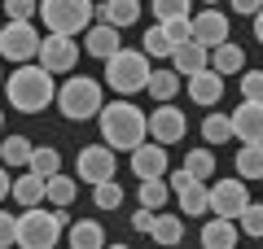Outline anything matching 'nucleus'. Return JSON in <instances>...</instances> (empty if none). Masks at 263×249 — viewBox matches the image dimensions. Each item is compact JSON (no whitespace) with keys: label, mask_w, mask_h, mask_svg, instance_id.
Wrapping results in <instances>:
<instances>
[{"label":"nucleus","mask_w":263,"mask_h":249,"mask_svg":"<svg viewBox=\"0 0 263 249\" xmlns=\"http://www.w3.org/2000/svg\"><path fill=\"white\" fill-rule=\"evenodd\" d=\"M97 122H101V144H110L114 153H119V149L132 153L141 140H149V114H145L141 105H132L127 96L101 105V110H97Z\"/></svg>","instance_id":"f257e3e1"},{"label":"nucleus","mask_w":263,"mask_h":249,"mask_svg":"<svg viewBox=\"0 0 263 249\" xmlns=\"http://www.w3.org/2000/svg\"><path fill=\"white\" fill-rule=\"evenodd\" d=\"M0 88H5V96H9V105L18 114H40L44 105H53V96H57L53 74H48L40 61H22Z\"/></svg>","instance_id":"f03ea898"},{"label":"nucleus","mask_w":263,"mask_h":249,"mask_svg":"<svg viewBox=\"0 0 263 249\" xmlns=\"http://www.w3.org/2000/svg\"><path fill=\"white\" fill-rule=\"evenodd\" d=\"M62 227H66V210L27 205L18 214V227H13V245L18 249H53L62 240Z\"/></svg>","instance_id":"7ed1b4c3"},{"label":"nucleus","mask_w":263,"mask_h":249,"mask_svg":"<svg viewBox=\"0 0 263 249\" xmlns=\"http://www.w3.org/2000/svg\"><path fill=\"white\" fill-rule=\"evenodd\" d=\"M57 110H62V118H70V122H88V118H97V110L105 105V96H101V83L92 79V74H70V79L57 88Z\"/></svg>","instance_id":"20e7f679"},{"label":"nucleus","mask_w":263,"mask_h":249,"mask_svg":"<svg viewBox=\"0 0 263 249\" xmlns=\"http://www.w3.org/2000/svg\"><path fill=\"white\" fill-rule=\"evenodd\" d=\"M149 57L141 48H119V53L105 57V83H110L119 96H136L145 92V83H149Z\"/></svg>","instance_id":"39448f33"},{"label":"nucleus","mask_w":263,"mask_h":249,"mask_svg":"<svg viewBox=\"0 0 263 249\" xmlns=\"http://www.w3.org/2000/svg\"><path fill=\"white\" fill-rule=\"evenodd\" d=\"M35 18H44L48 35H84L97 18V5L92 0H40Z\"/></svg>","instance_id":"423d86ee"},{"label":"nucleus","mask_w":263,"mask_h":249,"mask_svg":"<svg viewBox=\"0 0 263 249\" xmlns=\"http://www.w3.org/2000/svg\"><path fill=\"white\" fill-rule=\"evenodd\" d=\"M40 39H44V35H40L35 22H5V27H0V57H5V61H13V66L35 61Z\"/></svg>","instance_id":"0eeeda50"},{"label":"nucleus","mask_w":263,"mask_h":249,"mask_svg":"<svg viewBox=\"0 0 263 249\" xmlns=\"http://www.w3.org/2000/svg\"><path fill=\"white\" fill-rule=\"evenodd\" d=\"M35 57L48 74H70L79 66V39L75 35H44Z\"/></svg>","instance_id":"6e6552de"},{"label":"nucleus","mask_w":263,"mask_h":249,"mask_svg":"<svg viewBox=\"0 0 263 249\" xmlns=\"http://www.w3.org/2000/svg\"><path fill=\"white\" fill-rule=\"evenodd\" d=\"M250 193H246V179H219V184H206V210L215 219H237L246 210Z\"/></svg>","instance_id":"1a4fd4ad"},{"label":"nucleus","mask_w":263,"mask_h":249,"mask_svg":"<svg viewBox=\"0 0 263 249\" xmlns=\"http://www.w3.org/2000/svg\"><path fill=\"white\" fill-rule=\"evenodd\" d=\"M114 171H119V162H114V149H110V144H88V149H79V157H75V179H84V184H101V179H114Z\"/></svg>","instance_id":"9d476101"},{"label":"nucleus","mask_w":263,"mask_h":249,"mask_svg":"<svg viewBox=\"0 0 263 249\" xmlns=\"http://www.w3.org/2000/svg\"><path fill=\"white\" fill-rule=\"evenodd\" d=\"M184 136H189L184 110H176L171 101H158V110L149 114V140H158V144H180Z\"/></svg>","instance_id":"9b49d317"},{"label":"nucleus","mask_w":263,"mask_h":249,"mask_svg":"<svg viewBox=\"0 0 263 249\" xmlns=\"http://www.w3.org/2000/svg\"><path fill=\"white\" fill-rule=\"evenodd\" d=\"M171 193H176V201H180V214H206V179H193V175H184V171H171Z\"/></svg>","instance_id":"f8f14e48"},{"label":"nucleus","mask_w":263,"mask_h":249,"mask_svg":"<svg viewBox=\"0 0 263 249\" xmlns=\"http://www.w3.org/2000/svg\"><path fill=\"white\" fill-rule=\"evenodd\" d=\"M228 122H233V140H241V144H263V101H241L228 114Z\"/></svg>","instance_id":"ddd939ff"},{"label":"nucleus","mask_w":263,"mask_h":249,"mask_svg":"<svg viewBox=\"0 0 263 249\" xmlns=\"http://www.w3.org/2000/svg\"><path fill=\"white\" fill-rule=\"evenodd\" d=\"M189 27H193V39L202 48H215V44L228 39V13H219L215 5H211V9H197L193 18H189Z\"/></svg>","instance_id":"4468645a"},{"label":"nucleus","mask_w":263,"mask_h":249,"mask_svg":"<svg viewBox=\"0 0 263 249\" xmlns=\"http://www.w3.org/2000/svg\"><path fill=\"white\" fill-rule=\"evenodd\" d=\"M132 175L136 179H162L167 175V144H158V140H154V144H136L132 149Z\"/></svg>","instance_id":"2eb2a0df"},{"label":"nucleus","mask_w":263,"mask_h":249,"mask_svg":"<svg viewBox=\"0 0 263 249\" xmlns=\"http://www.w3.org/2000/svg\"><path fill=\"white\" fill-rule=\"evenodd\" d=\"M189 101L193 105H219L224 101V74H215L206 66V70H197V74H189Z\"/></svg>","instance_id":"dca6fc26"},{"label":"nucleus","mask_w":263,"mask_h":249,"mask_svg":"<svg viewBox=\"0 0 263 249\" xmlns=\"http://www.w3.org/2000/svg\"><path fill=\"white\" fill-rule=\"evenodd\" d=\"M84 48H88L92 57H101V61H105L110 53H119V48H123L119 27H110V22H92V27L84 31Z\"/></svg>","instance_id":"f3484780"},{"label":"nucleus","mask_w":263,"mask_h":249,"mask_svg":"<svg viewBox=\"0 0 263 249\" xmlns=\"http://www.w3.org/2000/svg\"><path fill=\"white\" fill-rule=\"evenodd\" d=\"M237 219H206L202 223V249H237Z\"/></svg>","instance_id":"a211bd4d"},{"label":"nucleus","mask_w":263,"mask_h":249,"mask_svg":"<svg viewBox=\"0 0 263 249\" xmlns=\"http://www.w3.org/2000/svg\"><path fill=\"white\" fill-rule=\"evenodd\" d=\"M206 61H211V48H202L197 39H189V44H180L176 53H171V70L176 74H197V70H206Z\"/></svg>","instance_id":"6ab92c4d"},{"label":"nucleus","mask_w":263,"mask_h":249,"mask_svg":"<svg viewBox=\"0 0 263 249\" xmlns=\"http://www.w3.org/2000/svg\"><path fill=\"white\" fill-rule=\"evenodd\" d=\"M97 22H110V27H132V22H141V0H105L97 5Z\"/></svg>","instance_id":"aec40b11"},{"label":"nucleus","mask_w":263,"mask_h":249,"mask_svg":"<svg viewBox=\"0 0 263 249\" xmlns=\"http://www.w3.org/2000/svg\"><path fill=\"white\" fill-rule=\"evenodd\" d=\"M149 236H154V245H162V249H176L180 240H184V214H154V227H149Z\"/></svg>","instance_id":"412c9836"},{"label":"nucleus","mask_w":263,"mask_h":249,"mask_svg":"<svg viewBox=\"0 0 263 249\" xmlns=\"http://www.w3.org/2000/svg\"><path fill=\"white\" fill-rule=\"evenodd\" d=\"M211 70L215 74H241L246 70V53H241V44H233V39H224V44H215L211 48Z\"/></svg>","instance_id":"4be33fe9"},{"label":"nucleus","mask_w":263,"mask_h":249,"mask_svg":"<svg viewBox=\"0 0 263 249\" xmlns=\"http://www.w3.org/2000/svg\"><path fill=\"white\" fill-rule=\"evenodd\" d=\"M75 197H79V179L62 175V171H57V175H48V179H44V201L53 205V210H66V205L75 201Z\"/></svg>","instance_id":"5701e85b"},{"label":"nucleus","mask_w":263,"mask_h":249,"mask_svg":"<svg viewBox=\"0 0 263 249\" xmlns=\"http://www.w3.org/2000/svg\"><path fill=\"white\" fill-rule=\"evenodd\" d=\"M66 240H70V249H105V227L97 219H79V223H70Z\"/></svg>","instance_id":"b1692460"},{"label":"nucleus","mask_w":263,"mask_h":249,"mask_svg":"<svg viewBox=\"0 0 263 249\" xmlns=\"http://www.w3.org/2000/svg\"><path fill=\"white\" fill-rule=\"evenodd\" d=\"M9 197H13V201L22 205V210H27V205H40V201H44V179H40L35 171H22V175L13 179Z\"/></svg>","instance_id":"393cba45"},{"label":"nucleus","mask_w":263,"mask_h":249,"mask_svg":"<svg viewBox=\"0 0 263 249\" xmlns=\"http://www.w3.org/2000/svg\"><path fill=\"white\" fill-rule=\"evenodd\" d=\"M180 74L171 70V66H162V70H149V83H145V92L154 96V101H171V96L180 92Z\"/></svg>","instance_id":"a878e982"},{"label":"nucleus","mask_w":263,"mask_h":249,"mask_svg":"<svg viewBox=\"0 0 263 249\" xmlns=\"http://www.w3.org/2000/svg\"><path fill=\"white\" fill-rule=\"evenodd\" d=\"M167 197H171L167 175H162V179H141V184H136V201H141L145 210H162V205H167Z\"/></svg>","instance_id":"bb28decb"},{"label":"nucleus","mask_w":263,"mask_h":249,"mask_svg":"<svg viewBox=\"0 0 263 249\" xmlns=\"http://www.w3.org/2000/svg\"><path fill=\"white\" fill-rule=\"evenodd\" d=\"M233 166H237V179H263V144H241Z\"/></svg>","instance_id":"cd10ccee"},{"label":"nucleus","mask_w":263,"mask_h":249,"mask_svg":"<svg viewBox=\"0 0 263 249\" xmlns=\"http://www.w3.org/2000/svg\"><path fill=\"white\" fill-rule=\"evenodd\" d=\"M27 171H35L40 179L57 175V171H62V153H57L53 144H35V149H31V162H27Z\"/></svg>","instance_id":"c85d7f7f"},{"label":"nucleus","mask_w":263,"mask_h":249,"mask_svg":"<svg viewBox=\"0 0 263 249\" xmlns=\"http://www.w3.org/2000/svg\"><path fill=\"white\" fill-rule=\"evenodd\" d=\"M180 171L193 175V179H211L215 175V153H211V149H189L184 162H180Z\"/></svg>","instance_id":"c756f323"},{"label":"nucleus","mask_w":263,"mask_h":249,"mask_svg":"<svg viewBox=\"0 0 263 249\" xmlns=\"http://www.w3.org/2000/svg\"><path fill=\"white\" fill-rule=\"evenodd\" d=\"M31 140L27 136H5V144H0V162L5 166H27L31 162Z\"/></svg>","instance_id":"7c9ffc66"},{"label":"nucleus","mask_w":263,"mask_h":249,"mask_svg":"<svg viewBox=\"0 0 263 249\" xmlns=\"http://www.w3.org/2000/svg\"><path fill=\"white\" fill-rule=\"evenodd\" d=\"M202 140H206V144H228V140H233L228 114H206V118H202Z\"/></svg>","instance_id":"2f4dec72"},{"label":"nucleus","mask_w":263,"mask_h":249,"mask_svg":"<svg viewBox=\"0 0 263 249\" xmlns=\"http://www.w3.org/2000/svg\"><path fill=\"white\" fill-rule=\"evenodd\" d=\"M92 205H97V210H119V205H123V184H119V179H101V184H92Z\"/></svg>","instance_id":"473e14b6"},{"label":"nucleus","mask_w":263,"mask_h":249,"mask_svg":"<svg viewBox=\"0 0 263 249\" xmlns=\"http://www.w3.org/2000/svg\"><path fill=\"white\" fill-rule=\"evenodd\" d=\"M189 18H193V13H189ZM189 18H167V22H158L162 35H167V44H171V53H176L180 44H189V39H193V27H189Z\"/></svg>","instance_id":"72a5a7b5"},{"label":"nucleus","mask_w":263,"mask_h":249,"mask_svg":"<svg viewBox=\"0 0 263 249\" xmlns=\"http://www.w3.org/2000/svg\"><path fill=\"white\" fill-rule=\"evenodd\" d=\"M149 9H154V18H158V22L189 18V13H193V0H149Z\"/></svg>","instance_id":"f704fd0d"},{"label":"nucleus","mask_w":263,"mask_h":249,"mask_svg":"<svg viewBox=\"0 0 263 249\" xmlns=\"http://www.w3.org/2000/svg\"><path fill=\"white\" fill-rule=\"evenodd\" d=\"M237 232H246V236H263V205L246 201V210L237 214Z\"/></svg>","instance_id":"c9c22d12"},{"label":"nucleus","mask_w":263,"mask_h":249,"mask_svg":"<svg viewBox=\"0 0 263 249\" xmlns=\"http://www.w3.org/2000/svg\"><path fill=\"white\" fill-rule=\"evenodd\" d=\"M141 53H145V57H171V44H167V35H162V27H149V31H145Z\"/></svg>","instance_id":"e433bc0d"},{"label":"nucleus","mask_w":263,"mask_h":249,"mask_svg":"<svg viewBox=\"0 0 263 249\" xmlns=\"http://www.w3.org/2000/svg\"><path fill=\"white\" fill-rule=\"evenodd\" d=\"M5 13H9V22H35L40 0H5Z\"/></svg>","instance_id":"4c0bfd02"},{"label":"nucleus","mask_w":263,"mask_h":249,"mask_svg":"<svg viewBox=\"0 0 263 249\" xmlns=\"http://www.w3.org/2000/svg\"><path fill=\"white\" fill-rule=\"evenodd\" d=\"M241 101H263V70H241Z\"/></svg>","instance_id":"58836bf2"},{"label":"nucleus","mask_w":263,"mask_h":249,"mask_svg":"<svg viewBox=\"0 0 263 249\" xmlns=\"http://www.w3.org/2000/svg\"><path fill=\"white\" fill-rule=\"evenodd\" d=\"M13 227H18V214L0 210V249H13Z\"/></svg>","instance_id":"ea45409f"},{"label":"nucleus","mask_w":263,"mask_h":249,"mask_svg":"<svg viewBox=\"0 0 263 249\" xmlns=\"http://www.w3.org/2000/svg\"><path fill=\"white\" fill-rule=\"evenodd\" d=\"M233 5V13H241V18H254V13L263 9V0H228Z\"/></svg>","instance_id":"a19ab883"},{"label":"nucleus","mask_w":263,"mask_h":249,"mask_svg":"<svg viewBox=\"0 0 263 249\" xmlns=\"http://www.w3.org/2000/svg\"><path fill=\"white\" fill-rule=\"evenodd\" d=\"M154 214H158V210H145V205H141V210L132 214V227H136V232H149L154 227Z\"/></svg>","instance_id":"79ce46f5"},{"label":"nucleus","mask_w":263,"mask_h":249,"mask_svg":"<svg viewBox=\"0 0 263 249\" xmlns=\"http://www.w3.org/2000/svg\"><path fill=\"white\" fill-rule=\"evenodd\" d=\"M9 188H13V179H9V166H0V201L9 197Z\"/></svg>","instance_id":"37998d69"},{"label":"nucleus","mask_w":263,"mask_h":249,"mask_svg":"<svg viewBox=\"0 0 263 249\" xmlns=\"http://www.w3.org/2000/svg\"><path fill=\"white\" fill-rule=\"evenodd\" d=\"M254 39H259V44H263V9L254 13Z\"/></svg>","instance_id":"c03bdc74"},{"label":"nucleus","mask_w":263,"mask_h":249,"mask_svg":"<svg viewBox=\"0 0 263 249\" xmlns=\"http://www.w3.org/2000/svg\"><path fill=\"white\" fill-rule=\"evenodd\" d=\"M197 5H202V9H211V5H219V0H197Z\"/></svg>","instance_id":"a18cd8bd"},{"label":"nucleus","mask_w":263,"mask_h":249,"mask_svg":"<svg viewBox=\"0 0 263 249\" xmlns=\"http://www.w3.org/2000/svg\"><path fill=\"white\" fill-rule=\"evenodd\" d=\"M105 249H132V245H105Z\"/></svg>","instance_id":"49530a36"},{"label":"nucleus","mask_w":263,"mask_h":249,"mask_svg":"<svg viewBox=\"0 0 263 249\" xmlns=\"http://www.w3.org/2000/svg\"><path fill=\"white\" fill-rule=\"evenodd\" d=\"M0 127H5V110H0Z\"/></svg>","instance_id":"de8ad7c7"},{"label":"nucleus","mask_w":263,"mask_h":249,"mask_svg":"<svg viewBox=\"0 0 263 249\" xmlns=\"http://www.w3.org/2000/svg\"><path fill=\"white\" fill-rule=\"evenodd\" d=\"M0 83H5V70H0Z\"/></svg>","instance_id":"09e8293b"},{"label":"nucleus","mask_w":263,"mask_h":249,"mask_svg":"<svg viewBox=\"0 0 263 249\" xmlns=\"http://www.w3.org/2000/svg\"><path fill=\"white\" fill-rule=\"evenodd\" d=\"M259 184H263V179H259Z\"/></svg>","instance_id":"8fccbe9b"}]
</instances>
